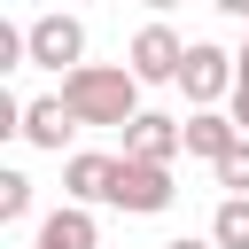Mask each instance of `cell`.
Returning a JSON list of instances; mask_svg holds the SVG:
<instances>
[{"label": "cell", "instance_id": "7", "mask_svg": "<svg viewBox=\"0 0 249 249\" xmlns=\"http://www.w3.org/2000/svg\"><path fill=\"white\" fill-rule=\"evenodd\" d=\"M78 132H86V124L70 117V101H62V93H39V101H23V140H31V148L62 156V148H70Z\"/></svg>", "mask_w": 249, "mask_h": 249}, {"label": "cell", "instance_id": "10", "mask_svg": "<svg viewBox=\"0 0 249 249\" xmlns=\"http://www.w3.org/2000/svg\"><path fill=\"white\" fill-rule=\"evenodd\" d=\"M31 249H101V226H93V210L62 202V210L39 218V241H31Z\"/></svg>", "mask_w": 249, "mask_h": 249}, {"label": "cell", "instance_id": "15", "mask_svg": "<svg viewBox=\"0 0 249 249\" xmlns=\"http://www.w3.org/2000/svg\"><path fill=\"white\" fill-rule=\"evenodd\" d=\"M218 16H233V23H249V0H210Z\"/></svg>", "mask_w": 249, "mask_h": 249}, {"label": "cell", "instance_id": "11", "mask_svg": "<svg viewBox=\"0 0 249 249\" xmlns=\"http://www.w3.org/2000/svg\"><path fill=\"white\" fill-rule=\"evenodd\" d=\"M210 241H218V249H249V195H218V210H210Z\"/></svg>", "mask_w": 249, "mask_h": 249}, {"label": "cell", "instance_id": "9", "mask_svg": "<svg viewBox=\"0 0 249 249\" xmlns=\"http://www.w3.org/2000/svg\"><path fill=\"white\" fill-rule=\"evenodd\" d=\"M241 148V124L226 117V109H187V156H202V163H226Z\"/></svg>", "mask_w": 249, "mask_h": 249}, {"label": "cell", "instance_id": "14", "mask_svg": "<svg viewBox=\"0 0 249 249\" xmlns=\"http://www.w3.org/2000/svg\"><path fill=\"white\" fill-rule=\"evenodd\" d=\"M226 117H233V124H241V140H249V78L233 86V101H226Z\"/></svg>", "mask_w": 249, "mask_h": 249}, {"label": "cell", "instance_id": "1", "mask_svg": "<svg viewBox=\"0 0 249 249\" xmlns=\"http://www.w3.org/2000/svg\"><path fill=\"white\" fill-rule=\"evenodd\" d=\"M62 101H70V117L86 132H124L140 117V78L124 62H86V70L62 78Z\"/></svg>", "mask_w": 249, "mask_h": 249}, {"label": "cell", "instance_id": "2", "mask_svg": "<svg viewBox=\"0 0 249 249\" xmlns=\"http://www.w3.org/2000/svg\"><path fill=\"white\" fill-rule=\"evenodd\" d=\"M233 86H241V54H226L218 39H195V47H187V70H179L187 109H226Z\"/></svg>", "mask_w": 249, "mask_h": 249}, {"label": "cell", "instance_id": "12", "mask_svg": "<svg viewBox=\"0 0 249 249\" xmlns=\"http://www.w3.org/2000/svg\"><path fill=\"white\" fill-rule=\"evenodd\" d=\"M23 218H31V179L0 171V226H23Z\"/></svg>", "mask_w": 249, "mask_h": 249}, {"label": "cell", "instance_id": "4", "mask_svg": "<svg viewBox=\"0 0 249 249\" xmlns=\"http://www.w3.org/2000/svg\"><path fill=\"white\" fill-rule=\"evenodd\" d=\"M171 202H179V187H171V171H163V163H132V156H117L109 210H124V218H163Z\"/></svg>", "mask_w": 249, "mask_h": 249}, {"label": "cell", "instance_id": "16", "mask_svg": "<svg viewBox=\"0 0 249 249\" xmlns=\"http://www.w3.org/2000/svg\"><path fill=\"white\" fill-rule=\"evenodd\" d=\"M163 249H218V241H210V233H202V241H195V233H179V241H163Z\"/></svg>", "mask_w": 249, "mask_h": 249}, {"label": "cell", "instance_id": "18", "mask_svg": "<svg viewBox=\"0 0 249 249\" xmlns=\"http://www.w3.org/2000/svg\"><path fill=\"white\" fill-rule=\"evenodd\" d=\"M241 78H249V31H241Z\"/></svg>", "mask_w": 249, "mask_h": 249}, {"label": "cell", "instance_id": "8", "mask_svg": "<svg viewBox=\"0 0 249 249\" xmlns=\"http://www.w3.org/2000/svg\"><path fill=\"white\" fill-rule=\"evenodd\" d=\"M109 187H117V156H70L62 163V202H78V210H93V202H109Z\"/></svg>", "mask_w": 249, "mask_h": 249}, {"label": "cell", "instance_id": "13", "mask_svg": "<svg viewBox=\"0 0 249 249\" xmlns=\"http://www.w3.org/2000/svg\"><path fill=\"white\" fill-rule=\"evenodd\" d=\"M210 171H218V187H226V195H249V140H241L226 163H210Z\"/></svg>", "mask_w": 249, "mask_h": 249}, {"label": "cell", "instance_id": "6", "mask_svg": "<svg viewBox=\"0 0 249 249\" xmlns=\"http://www.w3.org/2000/svg\"><path fill=\"white\" fill-rule=\"evenodd\" d=\"M117 156H132V163H163V171H171V156H187V117L140 109V117L124 124V148H117Z\"/></svg>", "mask_w": 249, "mask_h": 249}, {"label": "cell", "instance_id": "5", "mask_svg": "<svg viewBox=\"0 0 249 249\" xmlns=\"http://www.w3.org/2000/svg\"><path fill=\"white\" fill-rule=\"evenodd\" d=\"M31 70H86V23L70 16V8H47V16H31Z\"/></svg>", "mask_w": 249, "mask_h": 249}, {"label": "cell", "instance_id": "3", "mask_svg": "<svg viewBox=\"0 0 249 249\" xmlns=\"http://www.w3.org/2000/svg\"><path fill=\"white\" fill-rule=\"evenodd\" d=\"M187 47H195V39H179L171 23H140V31H132V47H124V70H132L140 86H179Z\"/></svg>", "mask_w": 249, "mask_h": 249}, {"label": "cell", "instance_id": "17", "mask_svg": "<svg viewBox=\"0 0 249 249\" xmlns=\"http://www.w3.org/2000/svg\"><path fill=\"white\" fill-rule=\"evenodd\" d=\"M140 8H156V23H163V16H171V8H179V0H140Z\"/></svg>", "mask_w": 249, "mask_h": 249}]
</instances>
